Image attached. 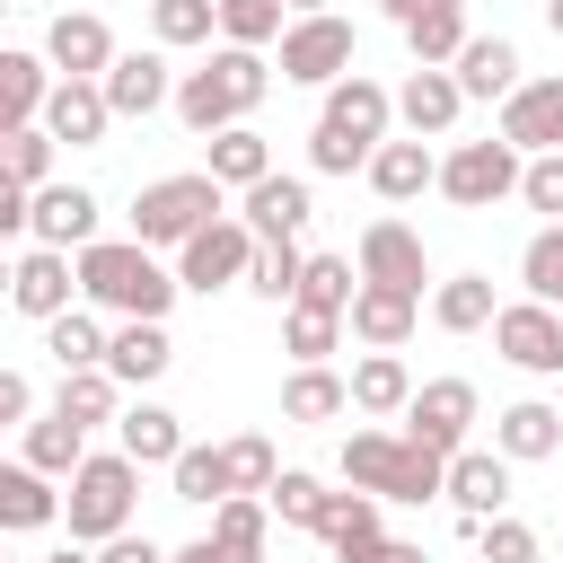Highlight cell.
Wrapping results in <instances>:
<instances>
[{"label": "cell", "mask_w": 563, "mask_h": 563, "mask_svg": "<svg viewBox=\"0 0 563 563\" xmlns=\"http://www.w3.org/2000/svg\"><path fill=\"white\" fill-rule=\"evenodd\" d=\"M167 484H176V501H202V510H220V501L238 493V484H229V449H202V440L167 466Z\"/></svg>", "instance_id": "obj_43"}, {"label": "cell", "mask_w": 563, "mask_h": 563, "mask_svg": "<svg viewBox=\"0 0 563 563\" xmlns=\"http://www.w3.org/2000/svg\"><path fill=\"white\" fill-rule=\"evenodd\" d=\"M405 405H413V369H405V352H361V361H352V413H369V422H405Z\"/></svg>", "instance_id": "obj_27"}, {"label": "cell", "mask_w": 563, "mask_h": 563, "mask_svg": "<svg viewBox=\"0 0 563 563\" xmlns=\"http://www.w3.org/2000/svg\"><path fill=\"white\" fill-rule=\"evenodd\" d=\"M53 413H70L79 431H97V422H123V378H114V369H70V378L53 387Z\"/></svg>", "instance_id": "obj_38"}, {"label": "cell", "mask_w": 563, "mask_h": 563, "mask_svg": "<svg viewBox=\"0 0 563 563\" xmlns=\"http://www.w3.org/2000/svg\"><path fill=\"white\" fill-rule=\"evenodd\" d=\"M387 123H396V88H378L369 70L334 79L317 106V132H308V167L317 176H369V158L387 150Z\"/></svg>", "instance_id": "obj_1"}, {"label": "cell", "mask_w": 563, "mask_h": 563, "mask_svg": "<svg viewBox=\"0 0 563 563\" xmlns=\"http://www.w3.org/2000/svg\"><path fill=\"white\" fill-rule=\"evenodd\" d=\"M378 510H387L378 493H334V501H325V528H317L325 554H334V563H378V554H387V519H378Z\"/></svg>", "instance_id": "obj_20"}, {"label": "cell", "mask_w": 563, "mask_h": 563, "mask_svg": "<svg viewBox=\"0 0 563 563\" xmlns=\"http://www.w3.org/2000/svg\"><path fill=\"white\" fill-rule=\"evenodd\" d=\"M176 264H158L141 238H97L88 255H79V299L97 308V317H114V325H132V317H150V325H167V308H176Z\"/></svg>", "instance_id": "obj_2"}, {"label": "cell", "mask_w": 563, "mask_h": 563, "mask_svg": "<svg viewBox=\"0 0 563 563\" xmlns=\"http://www.w3.org/2000/svg\"><path fill=\"white\" fill-rule=\"evenodd\" d=\"M299 273H308L299 238H264V246H255V264H246V290H255V299H273V308H290V299H299Z\"/></svg>", "instance_id": "obj_42"}, {"label": "cell", "mask_w": 563, "mask_h": 563, "mask_svg": "<svg viewBox=\"0 0 563 563\" xmlns=\"http://www.w3.org/2000/svg\"><path fill=\"white\" fill-rule=\"evenodd\" d=\"M352 299H361V264H352V255H308V273H299V299H290V308L352 317Z\"/></svg>", "instance_id": "obj_40"}, {"label": "cell", "mask_w": 563, "mask_h": 563, "mask_svg": "<svg viewBox=\"0 0 563 563\" xmlns=\"http://www.w3.org/2000/svg\"><path fill=\"white\" fill-rule=\"evenodd\" d=\"M475 387L466 378H422L413 387V405H405V440H422V449H440V457H457V449H475L466 431H475Z\"/></svg>", "instance_id": "obj_12"}, {"label": "cell", "mask_w": 563, "mask_h": 563, "mask_svg": "<svg viewBox=\"0 0 563 563\" xmlns=\"http://www.w3.org/2000/svg\"><path fill=\"white\" fill-rule=\"evenodd\" d=\"M44 352H53V369H62V378H70V369H106L114 325H106L97 308H70V317H53V325H44Z\"/></svg>", "instance_id": "obj_34"}, {"label": "cell", "mask_w": 563, "mask_h": 563, "mask_svg": "<svg viewBox=\"0 0 563 563\" xmlns=\"http://www.w3.org/2000/svg\"><path fill=\"white\" fill-rule=\"evenodd\" d=\"M493 352H501L510 369H528V378H563V308H545V299H501Z\"/></svg>", "instance_id": "obj_10"}, {"label": "cell", "mask_w": 563, "mask_h": 563, "mask_svg": "<svg viewBox=\"0 0 563 563\" xmlns=\"http://www.w3.org/2000/svg\"><path fill=\"white\" fill-rule=\"evenodd\" d=\"M493 449H501L510 466L563 457V413H554L545 396H519V405H501V413H493Z\"/></svg>", "instance_id": "obj_25"}, {"label": "cell", "mask_w": 563, "mask_h": 563, "mask_svg": "<svg viewBox=\"0 0 563 563\" xmlns=\"http://www.w3.org/2000/svg\"><path fill=\"white\" fill-rule=\"evenodd\" d=\"M18 457H26V466H44L53 484H70V475L88 466V431H79L70 413H35V422L18 431Z\"/></svg>", "instance_id": "obj_31"}, {"label": "cell", "mask_w": 563, "mask_h": 563, "mask_svg": "<svg viewBox=\"0 0 563 563\" xmlns=\"http://www.w3.org/2000/svg\"><path fill=\"white\" fill-rule=\"evenodd\" d=\"M114 449H123L132 466H176L194 440H185V422H176L167 405H150V396H141V405H123V422H114Z\"/></svg>", "instance_id": "obj_28"}, {"label": "cell", "mask_w": 563, "mask_h": 563, "mask_svg": "<svg viewBox=\"0 0 563 563\" xmlns=\"http://www.w3.org/2000/svg\"><path fill=\"white\" fill-rule=\"evenodd\" d=\"M343 325H352L369 352H405L413 325H422V299H413V290H387V282H361V299H352Z\"/></svg>", "instance_id": "obj_24"}, {"label": "cell", "mask_w": 563, "mask_h": 563, "mask_svg": "<svg viewBox=\"0 0 563 563\" xmlns=\"http://www.w3.org/2000/svg\"><path fill=\"white\" fill-rule=\"evenodd\" d=\"M44 563H97V554H79V545H62V554H44Z\"/></svg>", "instance_id": "obj_58"}, {"label": "cell", "mask_w": 563, "mask_h": 563, "mask_svg": "<svg viewBox=\"0 0 563 563\" xmlns=\"http://www.w3.org/2000/svg\"><path fill=\"white\" fill-rule=\"evenodd\" d=\"M361 44H352V18H290V35H282V79L290 88H334V79H352L361 62H352Z\"/></svg>", "instance_id": "obj_8"}, {"label": "cell", "mask_w": 563, "mask_h": 563, "mask_svg": "<svg viewBox=\"0 0 563 563\" xmlns=\"http://www.w3.org/2000/svg\"><path fill=\"white\" fill-rule=\"evenodd\" d=\"M167 361H176V343H167V325H150V317H132V325H114V352H106V369H114L123 387H150V378H167Z\"/></svg>", "instance_id": "obj_37"}, {"label": "cell", "mask_w": 563, "mask_h": 563, "mask_svg": "<svg viewBox=\"0 0 563 563\" xmlns=\"http://www.w3.org/2000/svg\"><path fill=\"white\" fill-rule=\"evenodd\" d=\"M519 299H545V308H563V220H545V229L519 246Z\"/></svg>", "instance_id": "obj_46"}, {"label": "cell", "mask_w": 563, "mask_h": 563, "mask_svg": "<svg viewBox=\"0 0 563 563\" xmlns=\"http://www.w3.org/2000/svg\"><path fill=\"white\" fill-rule=\"evenodd\" d=\"M475 554H484V563H537V528L501 510V519H484V528H475Z\"/></svg>", "instance_id": "obj_50"}, {"label": "cell", "mask_w": 563, "mask_h": 563, "mask_svg": "<svg viewBox=\"0 0 563 563\" xmlns=\"http://www.w3.org/2000/svg\"><path fill=\"white\" fill-rule=\"evenodd\" d=\"M343 334H352V325L325 317V308H282V352H290V369H317Z\"/></svg>", "instance_id": "obj_47"}, {"label": "cell", "mask_w": 563, "mask_h": 563, "mask_svg": "<svg viewBox=\"0 0 563 563\" xmlns=\"http://www.w3.org/2000/svg\"><path fill=\"white\" fill-rule=\"evenodd\" d=\"M176 563H229V554H220L211 537H194V545H176Z\"/></svg>", "instance_id": "obj_55"}, {"label": "cell", "mask_w": 563, "mask_h": 563, "mask_svg": "<svg viewBox=\"0 0 563 563\" xmlns=\"http://www.w3.org/2000/svg\"><path fill=\"white\" fill-rule=\"evenodd\" d=\"M176 79L185 70H167V53L150 44V53H123L97 88H106V106H114V123H150L158 106H176Z\"/></svg>", "instance_id": "obj_15"}, {"label": "cell", "mask_w": 563, "mask_h": 563, "mask_svg": "<svg viewBox=\"0 0 563 563\" xmlns=\"http://www.w3.org/2000/svg\"><path fill=\"white\" fill-rule=\"evenodd\" d=\"M343 484L352 493H378V501H449V457L369 422V431L343 440Z\"/></svg>", "instance_id": "obj_4"}, {"label": "cell", "mask_w": 563, "mask_h": 563, "mask_svg": "<svg viewBox=\"0 0 563 563\" xmlns=\"http://www.w3.org/2000/svg\"><path fill=\"white\" fill-rule=\"evenodd\" d=\"M44 62H53L62 79H106V70L123 62V44H114V26H106L97 9H62V18L44 26Z\"/></svg>", "instance_id": "obj_13"}, {"label": "cell", "mask_w": 563, "mask_h": 563, "mask_svg": "<svg viewBox=\"0 0 563 563\" xmlns=\"http://www.w3.org/2000/svg\"><path fill=\"white\" fill-rule=\"evenodd\" d=\"M202 167L229 185V194H255L264 176H273V150H264V132L255 123H238V132H220V141H202Z\"/></svg>", "instance_id": "obj_36"}, {"label": "cell", "mask_w": 563, "mask_h": 563, "mask_svg": "<svg viewBox=\"0 0 563 563\" xmlns=\"http://www.w3.org/2000/svg\"><path fill=\"white\" fill-rule=\"evenodd\" d=\"M334 413H352V369H290L282 378V422H299V431H317V422H334Z\"/></svg>", "instance_id": "obj_29"}, {"label": "cell", "mask_w": 563, "mask_h": 563, "mask_svg": "<svg viewBox=\"0 0 563 563\" xmlns=\"http://www.w3.org/2000/svg\"><path fill=\"white\" fill-rule=\"evenodd\" d=\"M519 176H528V158H519L501 132H493V141H457V150H440V194H449L457 211H493V202H510Z\"/></svg>", "instance_id": "obj_7"}, {"label": "cell", "mask_w": 563, "mask_h": 563, "mask_svg": "<svg viewBox=\"0 0 563 563\" xmlns=\"http://www.w3.org/2000/svg\"><path fill=\"white\" fill-rule=\"evenodd\" d=\"M405 44H413V70H457V53L475 44V35H466V0H449V9H431V18H413V26H405Z\"/></svg>", "instance_id": "obj_39"}, {"label": "cell", "mask_w": 563, "mask_h": 563, "mask_svg": "<svg viewBox=\"0 0 563 563\" xmlns=\"http://www.w3.org/2000/svg\"><path fill=\"white\" fill-rule=\"evenodd\" d=\"M431 9H449V0H378L387 26H413V18H431Z\"/></svg>", "instance_id": "obj_54"}, {"label": "cell", "mask_w": 563, "mask_h": 563, "mask_svg": "<svg viewBox=\"0 0 563 563\" xmlns=\"http://www.w3.org/2000/svg\"><path fill=\"white\" fill-rule=\"evenodd\" d=\"M211 220H229V185H220L211 167L150 176V185L132 194V238H141L150 255H176V246H194Z\"/></svg>", "instance_id": "obj_5"}, {"label": "cell", "mask_w": 563, "mask_h": 563, "mask_svg": "<svg viewBox=\"0 0 563 563\" xmlns=\"http://www.w3.org/2000/svg\"><path fill=\"white\" fill-rule=\"evenodd\" d=\"M519 202H528V211H545V220H563V150L528 158V176H519Z\"/></svg>", "instance_id": "obj_51"}, {"label": "cell", "mask_w": 563, "mask_h": 563, "mask_svg": "<svg viewBox=\"0 0 563 563\" xmlns=\"http://www.w3.org/2000/svg\"><path fill=\"white\" fill-rule=\"evenodd\" d=\"M545 26H554V35H563V0H545Z\"/></svg>", "instance_id": "obj_59"}, {"label": "cell", "mask_w": 563, "mask_h": 563, "mask_svg": "<svg viewBox=\"0 0 563 563\" xmlns=\"http://www.w3.org/2000/svg\"><path fill=\"white\" fill-rule=\"evenodd\" d=\"M238 220L255 229V238H299L308 220H317V194H308V176H264L255 194H238Z\"/></svg>", "instance_id": "obj_23"}, {"label": "cell", "mask_w": 563, "mask_h": 563, "mask_svg": "<svg viewBox=\"0 0 563 563\" xmlns=\"http://www.w3.org/2000/svg\"><path fill=\"white\" fill-rule=\"evenodd\" d=\"M229 563H264V537H273V501L264 493H238V501H220L211 510V528H202Z\"/></svg>", "instance_id": "obj_35"}, {"label": "cell", "mask_w": 563, "mask_h": 563, "mask_svg": "<svg viewBox=\"0 0 563 563\" xmlns=\"http://www.w3.org/2000/svg\"><path fill=\"white\" fill-rule=\"evenodd\" d=\"M132 501H141V466L123 449H88V466L62 484V519H70V545H106L132 528Z\"/></svg>", "instance_id": "obj_6"}, {"label": "cell", "mask_w": 563, "mask_h": 563, "mask_svg": "<svg viewBox=\"0 0 563 563\" xmlns=\"http://www.w3.org/2000/svg\"><path fill=\"white\" fill-rule=\"evenodd\" d=\"M97 211H106V202H97L88 185H62V176H53V185L35 194V211H26V246L88 255V246H97Z\"/></svg>", "instance_id": "obj_14"}, {"label": "cell", "mask_w": 563, "mask_h": 563, "mask_svg": "<svg viewBox=\"0 0 563 563\" xmlns=\"http://www.w3.org/2000/svg\"><path fill=\"white\" fill-rule=\"evenodd\" d=\"M53 88H62V70L44 62V53H0V132H26V123H44V106H53Z\"/></svg>", "instance_id": "obj_21"}, {"label": "cell", "mask_w": 563, "mask_h": 563, "mask_svg": "<svg viewBox=\"0 0 563 563\" xmlns=\"http://www.w3.org/2000/svg\"><path fill=\"white\" fill-rule=\"evenodd\" d=\"M378 563H431V554H422V545H396V537H387V554H378Z\"/></svg>", "instance_id": "obj_56"}, {"label": "cell", "mask_w": 563, "mask_h": 563, "mask_svg": "<svg viewBox=\"0 0 563 563\" xmlns=\"http://www.w3.org/2000/svg\"><path fill=\"white\" fill-rule=\"evenodd\" d=\"M211 9H220V44L264 53V44H282V35H290V9H282V0H211Z\"/></svg>", "instance_id": "obj_45"}, {"label": "cell", "mask_w": 563, "mask_h": 563, "mask_svg": "<svg viewBox=\"0 0 563 563\" xmlns=\"http://www.w3.org/2000/svg\"><path fill=\"white\" fill-rule=\"evenodd\" d=\"M44 132H53L62 150H106V132H114L106 88H97V79H62V88H53V106H44Z\"/></svg>", "instance_id": "obj_22"}, {"label": "cell", "mask_w": 563, "mask_h": 563, "mask_svg": "<svg viewBox=\"0 0 563 563\" xmlns=\"http://www.w3.org/2000/svg\"><path fill=\"white\" fill-rule=\"evenodd\" d=\"M211 35H220L211 0H150V44L158 53H185V44H211Z\"/></svg>", "instance_id": "obj_44"}, {"label": "cell", "mask_w": 563, "mask_h": 563, "mask_svg": "<svg viewBox=\"0 0 563 563\" xmlns=\"http://www.w3.org/2000/svg\"><path fill=\"white\" fill-rule=\"evenodd\" d=\"M62 519V493H53V475L44 466H0V528L9 537H35V528H53Z\"/></svg>", "instance_id": "obj_30"}, {"label": "cell", "mask_w": 563, "mask_h": 563, "mask_svg": "<svg viewBox=\"0 0 563 563\" xmlns=\"http://www.w3.org/2000/svg\"><path fill=\"white\" fill-rule=\"evenodd\" d=\"M457 88H466V97H501V106H510V97L528 88V79H519V44H510V35H475V44L457 53Z\"/></svg>", "instance_id": "obj_32"}, {"label": "cell", "mask_w": 563, "mask_h": 563, "mask_svg": "<svg viewBox=\"0 0 563 563\" xmlns=\"http://www.w3.org/2000/svg\"><path fill=\"white\" fill-rule=\"evenodd\" d=\"M352 264H361V282H387V290H413V299H422V282H431V255H422V238H413L405 220H369Z\"/></svg>", "instance_id": "obj_16"}, {"label": "cell", "mask_w": 563, "mask_h": 563, "mask_svg": "<svg viewBox=\"0 0 563 563\" xmlns=\"http://www.w3.org/2000/svg\"><path fill=\"white\" fill-rule=\"evenodd\" d=\"M264 501H273V519H282V528H308V537H317L334 493H325V475H308V466H282V484H273Z\"/></svg>", "instance_id": "obj_48"}, {"label": "cell", "mask_w": 563, "mask_h": 563, "mask_svg": "<svg viewBox=\"0 0 563 563\" xmlns=\"http://www.w3.org/2000/svg\"><path fill=\"white\" fill-rule=\"evenodd\" d=\"M70 299H79V255H62V246H18L9 255V308L18 317L53 325V317H70Z\"/></svg>", "instance_id": "obj_11"}, {"label": "cell", "mask_w": 563, "mask_h": 563, "mask_svg": "<svg viewBox=\"0 0 563 563\" xmlns=\"http://www.w3.org/2000/svg\"><path fill=\"white\" fill-rule=\"evenodd\" d=\"M0 422H18V431L35 422V378L26 369H0Z\"/></svg>", "instance_id": "obj_53"}, {"label": "cell", "mask_w": 563, "mask_h": 563, "mask_svg": "<svg viewBox=\"0 0 563 563\" xmlns=\"http://www.w3.org/2000/svg\"><path fill=\"white\" fill-rule=\"evenodd\" d=\"M519 158H545V150H563V79H528L510 106H501V123H493Z\"/></svg>", "instance_id": "obj_19"}, {"label": "cell", "mask_w": 563, "mask_h": 563, "mask_svg": "<svg viewBox=\"0 0 563 563\" xmlns=\"http://www.w3.org/2000/svg\"><path fill=\"white\" fill-rule=\"evenodd\" d=\"M493 317H501V299H493L484 273H449V282H431V325H440V334H484Z\"/></svg>", "instance_id": "obj_33"}, {"label": "cell", "mask_w": 563, "mask_h": 563, "mask_svg": "<svg viewBox=\"0 0 563 563\" xmlns=\"http://www.w3.org/2000/svg\"><path fill=\"white\" fill-rule=\"evenodd\" d=\"M369 194L378 202H422V194H440V150L431 141H387L378 158H369Z\"/></svg>", "instance_id": "obj_26"}, {"label": "cell", "mask_w": 563, "mask_h": 563, "mask_svg": "<svg viewBox=\"0 0 563 563\" xmlns=\"http://www.w3.org/2000/svg\"><path fill=\"white\" fill-rule=\"evenodd\" d=\"M449 510H457L466 528L501 519V510H510V457H501V449H457V457H449Z\"/></svg>", "instance_id": "obj_17"}, {"label": "cell", "mask_w": 563, "mask_h": 563, "mask_svg": "<svg viewBox=\"0 0 563 563\" xmlns=\"http://www.w3.org/2000/svg\"><path fill=\"white\" fill-rule=\"evenodd\" d=\"M282 9H290V18H325L334 0H282Z\"/></svg>", "instance_id": "obj_57"}, {"label": "cell", "mask_w": 563, "mask_h": 563, "mask_svg": "<svg viewBox=\"0 0 563 563\" xmlns=\"http://www.w3.org/2000/svg\"><path fill=\"white\" fill-rule=\"evenodd\" d=\"M53 158H62V141H53L44 123H26V132H0V176H9V185L44 194V185H53Z\"/></svg>", "instance_id": "obj_41"}, {"label": "cell", "mask_w": 563, "mask_h": 563, "mask_svg": "<svg viewBox=\"0 0 563 563\" xmlns=\"http://www.w3.org/2000/svg\"><path fill=\"white\" fill-rule=\"evenodd\" d=\"M457 114H466L457 70H405V88H396V123H405L413 141H449Z\"/></svg>", "instance_id": "obj_18"}, {"label": "cell", "mask_w": 563, "mask_h": 563, "mask_svg": "<svg viewBox=\"0 0 563 563\" xmlns=\"http://www.w3.org/2000/svg\"><path fill=\"white\" fill-rule=\"evenodd\" d=\"M97 563H176V554H167L158 537H141V528H123V537H106V545H97Z\"/></svg>", "instance_id": "obj_52"}, {"label": "cell", "mask_w": 563, "mask_h": 563, "mask_svg": "<svg viewBox=\"0 0 563 563\" xmlns=\"http://www.w3.org/2000/svg\"><path fill=\"white\" fill-rule=\"evenodd\" d=\"M255 229L229 211V220H211L194 246H176V282L194 290V299H211V290H246V264H255Z\"/></svg>", "instance_id": "obj_9"}, {"label": "cell", "mask_w": 563, "mask_h": 563, "mask_svg": "<svg viewBox=\"0 0 563 563\" xmlns=\"http://www.w3.org/2000/svg\"><path fill=\"white\" fill-rule=\"evenodd\" d=\"M220 449H229V484H238V493H273V484H282V457H273L264 431H238V440H220ZM238 493H229V501H238Z\"/></svg>", "instance_id": "obj_49"}, {"label": "cell", "mask_w": 563, "mask_h": 563, "mask_svg": "<svg viewBox=\"0 0 563 563\" xmlns=\"http://www.w3.org/2000/svg\"><path fill=\"white\" fill-rule=\"evenodd\" d=\"M264 88H273V62L246 53V44H220L202 70L176 79V123H185L194 141H220V132H238V123L264 106Z\"/></svg>", "instance_id": "obj_3"}]
</instances>
